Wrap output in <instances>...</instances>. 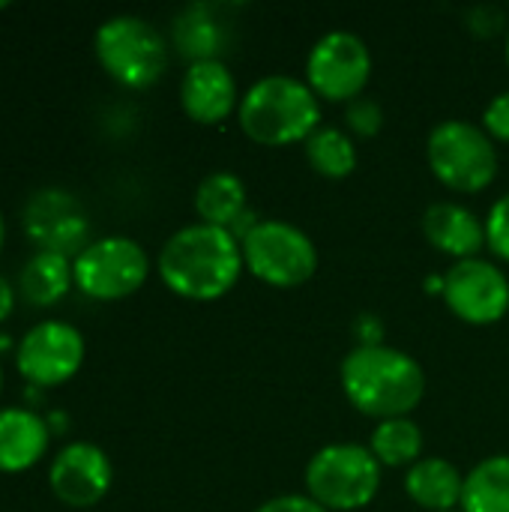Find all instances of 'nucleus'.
I'll use <instances>...</instances> for the list:
<instances>
[{
  "label": "nucleus",
  "instance_id": "obj_14",
  "mask_svg": "<svg viewBox=\"0 0 509 512\" xmlns=\"http://www.w3.org/2000/svg\"><path fill=\"white\" fill-rule=\"evenodd\" d=\"M240 99L237 81L222 60H198L183 72L180 105L195 123H222L234 108H240Z\"/></svg>",
  "mask_w": 509,
  "mask_h": 512
},
{
  "label": "nucleus",
  "instance_id": "obj_16",
  "mask_svg": "<svg viewBox=\"0 0 509 512\" xmlns=\"http://www.w3.org/2000/svg\"><path fill=\"white\" fill-rule=\"evenodd\" d=\"M423 234L426 240L459 261L477 258V252L486 246V225L477 219L474 210L456 204V201H438L423 216Z\"/></svg>",
  "mask_w": 509,
  "mask_h": 512
},
{
  "label": "nucleus",
  "instance_id": "obj_2",
  "mask_svg": "<svg viewBox=\"0 0 509 512\" xmlns=\"http://www.w3.org/2000/svg\"><path fill=\"white\" fill-rule=\"evenodd\" d=\"M339 381L348 402L378 423L408 417L426 393L420 363L390 345H357L342 360Z\"/></svg>",
  "mask_w": 509,
  "mask_h": 512
},
{
  "label": "nucleus",
  "instance_id": "obj_28",
  "mask_svg": "<svg viewBox=\"0 0 509 512\" xmlns=\"http://www.w3.org/2000/svg\"><path fill=\"white\" fill-rule=\"evenodd\" d=\"M357 330L366 333L360 345H384V342H381V321H378L375 315H360V318H357Z\"/></svg>",
  "mask_w": 509,
  "mask_h": 512
},
{
  "label": "nucleus",
  "instance_id": "obj_10",
  "mask_svg": "<svg viewBox=\"0 0 509 512\" xmlns=\"http://www.w3.org/2000/svg\"><path fill=\"white\" fill-rule=\"evenodd\" d=\"M372 75L369 45L351 30L324 33L306 57V84L315 96L339 102L357 99Z\"/></svg>",
  "mask_w": 509,
  "mask_h": 512
},
{
  "label": "nucleus",
  "instance_id": "obj_21",
  "mask_svg": "<svg viewBox=\"0 0 509 512\" xmlns=\"http://www.w3.org/2000/svg\"><path fill=\"white\" fill-rule=\"evenodd\" d=\"M369 450L387 468H405V465L411 468L423 456V432H420V426L411 417L381 420L378 429L372 432Z\"/></svg>",
  "mask_w": 509,
  "mask_h": 512
},
{
  "label": "nucleus",
  "instance_id": "obj_11",
  "mask_svg": "<svg viewBox=\"0 0 509 512\" xmlns=\"http://www.w3.org/2000/svg\"><path fill=\"white\" fill-rule=\"evenodd\" d=\"M21 228L36 243V249L75 258L87 246L90 219L84 204L69 189L45 186L27 198L21 210Z\"/></svg>",
  "mask_w": 509,
  "mask_h": 512
},
{
  "label": "nucleus",
  "instance_id": "obj_17",
  "mask_svg": "<svg viewBox=\"0 0 509 512\" xmlns=\"http://www.w3.org/2000/svg\"><path fill=\"white\" fill-rule=\"evenodd\" d=\"M72 285H75L72 258H66L60 252H48V249H36L21 264L18 279H15V291L24 297V303L39 306V309L60 303Z\"/></svg>",
  "mask_w": 509,
  "mask_h": 512
},
{
  "label": "nucleus",
  "instance_id": "obj_29",
  "mask_svg": "<svg viewBox=\"0 0 509 512\" xmlns=\"http://www.w3.org/2000/svg\"><path fill=\"white\" fill-rule=\"evenodd\" d=\"M15 285L0 273V324L12 315V309H15Z\"/></svg>",
  "mask_w": 509,
  "mask_h": 512
},
{
  "label": "nucleus",
  "instance_id": "obj_5",
  "mask_svg": "<svg viewBox=\"0 0 509 512\" xmlns=\"http://www.w3.org/2000/svg\"><path fill=\"white\" fill-rule=\"evenodd\" d=\"M381 462L363 444H327L306 465V489L324 510H363L381 489Z\"/></svg>",
  "mask_w": 509,
  "mask_h": 512
},
{
  "label": "nucleus",
  "instance_id": "obj_4",
  "mask_svg": "<svg viewBox=\"0 0 509 512\" xmlns=\"http://www.w3.org/2000/svg\"><path fill=\"white\" fill-rule=\"evenodd\" d=\"M99 66L123 87L141 90L156 84L168 69V42L156 24L141 15L120 12L105 18L93 36Z\"/></svg>",
  "mask_w": 509,
  "mask_h": 512
},
{
  "label": "nucleus",
  "instance_id": "obj_33",
  "mask_svg": "<svg viewBox=\"0 0 509 512\" xmlns=\"http://www.w3.org/2000/svg\"><path fill=\"white\" fill-rule=\"evenodd\" d=\"M507 63H509V36H507Z\"/></svg>",
  "mask_w": 509,
  "mask_h": 512
},
{
  "label": "nucleus",
  "instance_id": "obj_34",
  "mask_svg": "<svg viewBox=\"0 0 509 512\" xmlns=\"http://www.w3.org/2000/svg\"><path fill=\"white\" fill-rule=\"evenodd\" d=\"M450 512H459V510H450Z\"/></svg>",
  "mask_w": 509,
  "mask_h": 512
},
{
  "label": "nucleus",
  "instance_id": "obj_15",
  "mask_svg": "<svg viewBox=\"0 0 509 512\" xmlns=\"http://www.w3.org/2000/svg\"><path fill=\"white\" fill-rule=\"evenodd\" d=\"M51 444L45 414L33 405L0 408V474H21L33 468Z\"/></svg>",
  "mask_w": 509,
  "mask_h": 512
},
{
  "label": "nucleus",
  "instance_id": "obj_1",
  "mask_svg": "<svg viewBox=\"0 0 509 512\" xmlns=\"http://www.w3.org/2000/svg\"><path fill=\"white\" fill-rule=\"evenodd\" d=\"M243 273V246L228 228L192 222L174 231L159 252L165 288L186 300H219Z\"/></svg>",
  "mask_w": 509,
  "mask_h": 512
},
{
  "label": "nucleus",
  "instance_id": "obj_23",
  "mask_svg": "<svg viewBox=\"0 0 509 512\" xmlns=\"http://www.w3.org/2000/svg\"><path fill=\"white\" fill-rule=\"evenodd\" d=\"M306 159L318 174L342 180L357 168V144L336 126H318L306 141Z\"/></svg>",
  "mask_w": 509,
  "mask_h": 512
},
{
  "label": "nucleus",
  "instance_id": "obj_3",
  "mask_svg": "<svg viewBox=\"0 0 509 512\" xmlns=\"http://www.w3.org/2000/svg\"><path fill=\"white\" fill-rule=\"evenodd\" d=\"M237 120L255 144H306L321 123V102L306 81L291 75H267L243 93Z\"/></svg>",
  "mask_w": 509,
  "mask_h": 512
},
{
  "label": "nucleus",
  "instance_id": "obj_24",
  "mask_svg": "<svg viewBox=\"0 0 509 512\" xmlns=\"http://www.w3.org/2000/svg\"><path fill=\"white\" fill-rule=\"evenodd\" d=\"M486 246L501 261H509V192L492 204L486 216Z\"/></svg>",
  "mask_w": 509,
  "mask_h": 512
},
{
  "label": "nucleus",
  "instance_id": "obj_18",
  "mask_svg": "<svg viewBox=\"0 0 509 512\" xmlns=\"http://www.w3.org/2000/svg\"><path fill=\"white\" fill-rule=\"evenodd\" d=\"M462 489L465 477L459 474V468L438 456L420 459L408 468L405 477V492L411 495V501L429 512L456 510L462 504Z\"/></svg>",
  "mask_w": 509,
  "mask_h": 512
},
{
  "label": "nucleus",
  "instance_id": "obj_27",
  "mask_svg": "<svg viewBox=\"0 0 509 512\" xmlns=\"http://www.w3.org/2000/svg\"><path fill=\"white\" fill-rule=\"evenodd\" d=\"M255 512H327L321 504H315L309 495H282L267 504H261Z\"/></svg>",
  "mask_w": 509,
  "mask_h": 512
},
{
  "label": "nucleus",
  "instance_id": "obj_25",
  "mask_svg": "<svg viewBox=\"0 0 509 512\" xmlns=\"http://www.w3.org/2000/svg\"><path fill=\"white\" fill-rule=\"evenodd\" d=\"M348 126L357 132V135H363V138H372V135H378L381 132V126H384V111H381V105L375 102V99H369V96H357V99H351L348 102Z\"/></svg>",
  "mask_w": 509,
  "mask_h": 512
},
{
  "label": "nucleus",
  "instance_id": "obj_22",
  "mask_svg": "<svg viewBox=\"0 0 509 512\" xmlns=\"http://www.w3.org/2000/svg\"><path fill=\"white\" fill-rule=\"evenodd\" d=\"M174 45L192 63L219 60L216 51L222 45V24L210 15L207 6H189L174 21Z\"/></svg>",
  "mask_w": 509,
  "mask_h": 512
},
{
  "label": "nucleus",
  "instance_id": "obj_6",
  "mask_svg": "<svg viewBox=\"0 0 509 512\" xmlns=\"http://www.w3.org/2000/svg\"><path fill=\"white\" fill-rule=\"evenodd\" d=\"M432 174L456 192H483L498 177V150L489 132L468 120H444L429 132Z\"/></svg>",
  "mask_w": 509,
  "mask_h": 512
},
{
  "label": "nucleus",
  "instance_id": "obj_13",
  "mask_svg": "<svg viewBox=\"0 0 509 512\" xmlns=\"http://www.w3.org/2000/svg\"><path fill=\"white\" fill-rule=\"evenodd\" d=\"M114 480V468L108 453L93 441H69L63 444L48 465V486L54 498L66 507L84 510L99 504Z\"/></svg>",
  "mask_w": 509,
  "mask_h": 512
},
{
  "label": "nucleus",
  "instance_id": "obj_20",
  "mask_svg": "<svg viewBox=\"0 0 509 512\" xmlns=\"http://www.w3.org/2000/svg\"><path fill=\"white\" fill-rule=\"evenodd\" d=\"M462 512H509V456H492L465 477Z\"/></svg>",
  "mask_w": 509,
  "mask_h": 512
},
{
  "label": "nucleus",
  "instance_id": "obj_8",
  "mask_svg": "<svg viewBox=\"0 0 509 512\" xmlns=\"http://www.w3.org/2000/svg\"><path fill=\"white\" fill-rule=\"evenodd\" d=\"M150 273L144 246L126 234H108L90 240L72 258L75 288L93 300H123L135 294Z\"/></svg>",
  "mask_w": 509,
  "mask_h": 512
},
{
  "label": "nucleus",
  "instance_id": "obj_30",
  "mask_svg": "<svg viewBox=\"0 0 509 512\" xmlns=\"http://www.w3.org/2000/svg\"><path fill=\"white\" fill-rule=\"evenodd\" d=\"M3 240H6V219H3V210H0V249H3Z\"/></svg>",
  "mask_w": 509,
  "mask_h": 512
},
{
  "label": "nucleus",
  "instance_id": "obj_12",
  "mask_svg": "<svg viewBox=\"0 0 509 512\" xmlns=\"http://www.w3.org/2000/svg\"><path fill=\"white\" fill-rule=\"evenodd\" d=\"M444 300L468 324H495L509 309L507 273L483 258L456 261L444 273Z\"/></svg>",
  "mask_w": 509,
  "mask_h": 512
},
{
  "label": "nucleus",
  "instance_id": "obj_26",
  "mask_svg": "<svg viewBox=\"0 0 509 512\" xmlns=\"http://www.w3.org/2000/svg\"><path fill=\"white\" fill-rule=\"evenodd\" d=\"M483 129L489 132L492 141H507L509 144V90L498 93L483 114Z\"/></svg>",
  "mask_w": 509,
  "mask_h": 512
},
{
  "label": "nucleus",
  "instance_id": "obj_31",
  "mask_svg": "<svg viewBox=\"0 0 509 512\" xmlns=\"http://www.w3.org/2000/svg\"><path fill=\"white\" fill-rule=\"evenodd\" d=\"M9 6V0H0V9H6Z\"/></svg>",
  "mask_w": 509,
  "mask_h": 512
},
{
  "label": "nucleus",
  "instance_id": "obj_32",
  "mask_svg": "<svg viewBox=\"0 0 509 512\" xmlns=\"http://www.w3.org/2000/svg\"><path fill=\"white\" fill-rule=\"evenodd\" d=\"M0 390H3V366H0Z\"/></svg>",
  "mask_w": 509,
  "mask_h": 512
},
{
  "label": "nucleus",
  "instance_id": "obj_9",
  "mask_svg": "<svg viewBox=\"0 0 509 512\" xmlns=\"http://www.w3.org/2000/svg\"><path fill=\"white\" fill-rule=\"evenodd\" d=\"M84 351L87 345L75 324L42 318L15 342V369L30 387H57L81 369Z\"/></svg>",
  "mask_w": 509,
  "mask_h": 512
},
{
  "label": "nucleus",
  "instance_id": "obj_7",
  "mask_svg": "<svg viewBox=\"0 0 509 512\" xmlns=\"http://www.w3.org/2000/svg\"><path fill=\"white\" fill-rule=\"evenodd\" d=\"M240 246L252 276L273 288H297L318 270V249L309 234L282 219H261Z\"/></svg>",
  "mask_w": 509,
  "mask_h": 512
},
{
  "label": "nucleus",
  "instance_id": "obj_19",
  "mask_svg": "<svg viewBox=\"0 0 509 512\" xmlns=\"http://www.w3.org/2000/svg\"><path fill=\"white\" fill-rule=\"evenodd\" d=\"M195 213L204 225L216 228H234L249 210H246V183L231 171H213L207 174L195 189Z\"/></svg>",
  "mask_w": 509,
  "mask_h": 512
}]
</instances>
